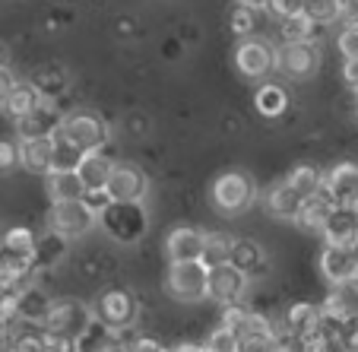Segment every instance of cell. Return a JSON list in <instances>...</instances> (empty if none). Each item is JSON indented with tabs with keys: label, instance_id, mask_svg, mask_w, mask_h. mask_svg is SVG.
<instances>
[{
	"label": "cell",
	"instance_id": "cell-12",
	"mask_svg": "<svg viewBox=\"0 0 358 352\" xmlns=\"http://www.w3.org/2000/svg\"><path fill=\"white\" fill-rule=\"evenodd\" d=\"M320 314L330 318V321H339V324H345V321H358V276L333 286L330 295H327V302H324V308H320Z\"/></svg>",
	"mask_w": 358,
	"mask_h": 352
},
{
	"label": "cell",
	"instance_id": "cell-52",
	"mask_svg": "<svg viewBox=\"0 0 358 352\" xmlns=\"http://www.w3.org/2000/svg\"><path fill=\"white\" fill-rule=\"evenodd\" d=\"M203 352H206V349H203Z\"/></svg>",
	"mask_w": 358,
	"mask_h": 352
},
{
	"label": "cell",
	"instance_id": "cell-48",
	"mask_svg": "<svg viewBox=\"0 0 358 352\" xmlns=\"http://www.w3.org/2000/svg\"><path fill=\"white\" fill-rule=\"evenodd\" d=\"M238 3H241V7H250V10H266V3H270V0H238Z\"/></svg>",
	"mask_w": 358,
	"mask_h": 352
},
{
	"label": "cell",
	"instance_id": "cell-43",
	"mask_svg": "<svg viewBox=\"0 0 358 352\" xmlns=\"http://www.w3.org/2000/svg\"><path fill=\"white\" fill-rule=\"evenodd\" d=\"M13 169H20V143L16 140H0V171L7 175V171H13Z\"/></svg>",
	"mask_w": 358,
	"mask_h": 352
},
{
	"label": "cell",
	"instance_id": "cell-35",
	"mask_svg": "<svg viewBox=\"0 0 358 352\" xmlns=\"http://www.w3.org/2000/svg\"><path fill=\"white\" fill-rule=\"evenodd\" d=\"M276 333H241L238 337V352H276Z\"/></svg>",
	"mask_w": 358,
	"mask_h": 352
},
{
	"label": "cell",
	"instance_id": "cell-2",
	"mask_svg": "<svg viewBox=\"0 0 358 352\" xmlns=\"http://www.w3.org/2000/svg\"><path fill=\"white\" fill-rule=\"evenodd\" d=\"M136 314H140V302L127 289H105L92 308V318L105 327H134Z\"/></svg>",
	"mask_w": 358,
	"mask_h": 352
},
{
	"label": "cell",
	"instance_id": "cell-49",
	"mask_svg": "<svg viewBox=\"0 0 358 352\" xmlns=\"http://www.w3.org/2000/svg\"><path fill=\"white\" fill-rule=\"evenodd\" d=\"M169 352H203V346H196V343H181V346H175V349H169Z\"/></svg>",
	"mask_w": 358,
	"mask_h": 352
},
{
	"label": "cell",
	"instance_id": "cell-31",
	"mask_svg": "<svg viewBox=\"0 0 358 352\" xmlns=\"http://www.w3.org/2000/svg\"><path fill=\"white\" fill-rule=\"evenodd\" d=\"M67 73H64V67H45L38 76H35V92L41 95V99H48V102H55V99H61L64 92H67Z\"/></svg>",
	"mask_w": 358,
	"mask_h": 352
},
{
	"label": "cell",
	"instance_id": "cell-44",
	"mask_svg": "<svg viewBox=\"0 0 358 352\" xmlns=\"http://www.w3.org/2000/svg\"><path fill=\"white\" fill-rule=\"evenodd\" d=\"M266 10H273L279 20H292V16L304 13V0H270Z\"/></svg>",
	"mask_w": 358,
	"mask_h": 352
},
{
	"label": "cell",
	"instance_id": "cell-40",
	"mask_svg": "<svg viewBox=\"0 0 358 352\" xmlns=\"http://www.w3.org/2000/svg\"><path fill=\"white\" fill-rule=\"evenodd\" d=\"M20 324V295H0V330Z\"/></svg>",
	"mask_w": 358,
	"mask_h": 352
},
{
	"label": "cell",
	"instance_id": "cell-45",
	"mask_svg": "<svg viewBox=\"0 0 358 352\" xmlns=\"http://www.w3.org/2000/svg\"><path fill=\"white\" fill-rule=\"evenodd\" d=\"M127 352H165L162 343H156L152 337H136L134 343L127 346Z\"/></svg>",
	"mask_w": 358,
	"mask_h": 352
},
{
	"label": "cell",
	"instance_id": "cell-37",
	"mask_svg": "<svg viewBox=\"0 0 358 352\" xmlns=\"http://www.w3.org/2000/svg\"><path fill=\"white\" fill-rule=\"evenodd\" d=\"M51 140H55V165H51V169H76V162H80V156H83L80 149L70 146L61 134H55Z\"/></svg>",
	"mask_w": 358,
	"mask_h": 352
},
{
	"label": "cell",
	"instance_id": "cell-8",
	"mask_svg": "<svg viewBox=\"0 0 358 352\" xmlns=\"http://www.w3.org/2000/svg\"><path fill=\"white\" fill-rule=\"evenodd\" d=\"M146 188H149L146 175H143V169L134 162H115L108 181H105V190H108L111 204H140Z\"/></svg>",
	"mask_w": 358,
	"mask_h": 352
},
{
	"label": "cell",
	"instance_id": "cell-28",
	"mask_svg": "<svg viewBox=\"0 0 358 352\" xmlns=\"http://www.w3.org/2000/svg\"><path fill=\"white\" fill-rule=\"evenodd\" d=\"M285 184H289L301 200H308V197H314L324 188V175H320V169H314V165H295V169L289 171V178H285Z\"/></svg>",
	"mask_w": 358,
	"mask_h": 352
},
{
	"label": "cell",
	"instance_id": "cell-32",
	"mask_svg": "<svg viewBox=\"0 0 358 352\" xmlns=\"http://www.w3.org/2000/svg\"><path fill=\"white\" fill-rule=\"evenodd\" d=\"M285 108H289V92H285L282 86H276V83L260 86V92H257V111H260V115L279 118Z\"/></svg>",
	"mask_w": 358,
	"mask_h": 352
},
{
	"label": "cell",
	"instance_id": "cell-11",
	"mask_svg": "<svg viewBox=\"0 0 358 352\" xmlns=\"http://www.w3.org/2000/svg\"><path fill=\"white\" fill-rule=\"evenodd\" d=\"M276 64L289 76H295V80L311 76L314 70H317V64H320L317 41H285L282 51L276 55Z\"/></svg>",
	"mask_w": 358,
	"mask_h": 352
},
{
	"label": "cell",
	"instance_id": "cell-15",
	"mask_svg": "<svg viewBox=\"0 0 358 352\" xmlns=\"http://www.w3.org/2000/svg\"><path fill=\"white\" fill-rule=\"evenodd\" d=\"M165 251H169L171 264H187V260L203 258V232L194 225H178L165 238Z\"/></svg>",
	"mask_w": 358,
	"mask_h": 352
},
{
	"label": "cell",
	"instance_id": "cell-38",
	"mask_svg": "<svg viewBox=\"0 0 358 352\" xmlns=\"http://www.w3.org/2000/svg\"><path fill=\"white\" fill-rule=\"evenodd\" d=\"M254 29H257V10L241 7V3H238V7L231 10V32L250 38V32H254Z\"/></svg>",
	"mask_w": 358,
	"mask_h": 352
},
{
	"label": "cell",
	"instance_id": "cell-33",
	"mask_svg": "<svg viewBox=\"0 0 358 352\" xmlns=\"http://www.w3.org/2000/svg\"><path fill=\"white\" fill-rule=\"evenodd\" d=\"M345 13V0H304V16H311L317 26L343 20Z\"/></svg>",
	"mask_w": 358,
	"mask_h": 352
},
{
	"label": "cell",
	"instance_id": "cell-18",
	"mask_svg": "<svg viewBox=\"0 0 358 352\" xmlns=\"http://www.w3.org/2000/svg\"><path fill=\"white\" fill-rule=\"evenodd\" d=\"M324 238H327V244H333V248H355L358 244V223H355V216H352V210L349 206H333V213H330V219L324 223Z\"/></svg>",
	"mask_w": 358,
	"mask_h": 352
},
{
	"label": "cell",
	"instance_id": "cell-50",
	"mask_svg": "<svg viewBox=\"0 0 358 352\" xmlns=\"http://www.w3.org/2000/svg\"><path fill=\"white\" fill-rule=\"evenodd\" d=\"M349 210H352V216H355V223H358V200H355V204L349 206Z\"/></svg>",
	"mask_w": 358,
	"mask_h": 352
},
{
	"label": "cell",
	"instance_id": "cell-27",
	"mask_svg": "<svg viewBox=\"0 0 358 352\" xmlns=\"http://www.w3.org/2000/svg\"><path fill=\"white\" fill-rule=\"evenodd\" d=\"M0 248L7 258H22V260H32V248H35V232L26 229V225H13L0 235Z\"/></svg>",
	"mask_w": 358,
	"mask_h": 352
},
{
	"label": "cell",
	"instance_id": "cell-4",
	"mask_svg": "<svg viewBox=\"0 0 358 352\" xmlns=\"http://www.w3.org/2000/svg\"><path fill=\"white\" fill-rule=\"evenodd\" d=\"M250 200H254V181L244 171H225L213 184V204L225 216H235V213L248 210Z\"/></svg>",
	"mask_w": 358,
	"mask_h": 352
},
{
	"label": "cell",
	"instance_id": "cell-14",
	"mask_svg": "<svg viewBox=\"0 0 358 352\" xmlns=\"http://www.w3.org/2000/svg\"><path fill=\"white\" fill-rule=\"evenodd\" d=\"M324 190L330 194V200L336 206H352L358 200V165L355 162H343L324 175Z\"/></svg>",
	"mask_w": 358,
	"mask_h": 352
},
{
	"label": "cell",
	"instance_id": "cell-23",
	"mask_svg": "<svg viewBox=\"0 0 358 352\" xmlns=\"http://www.w3.org/2000/svg\"><path fill=\"white\" fill-rule=\"evenodd\" d=\"M48 194L55 204L61 200H83L86 188L80 184V175L73 169H51L48 171Z\"/></svg>",
	"mask_w": 358,
	"mask_h": 352
},
{
	"label": "cell",
	"instance_id": "cell-41",
	"mask_svg": "<svg viewBox=\"0 0 358 352\" xmlns=\"http://www.w3.org/2000/svg\"><path fill=\"white\" fill-rule=\"evenodd\" d=\"M339 51H343L345 61L358 57V22H345L343 32H339Z\"/></svg>",
	"mask_w": 358,
	"mask_h": 352
},
{
	"label": "cell",
	"instance_id": "cell-42",
	"mask_svg": "<svg viewBox=\"0 0 358 352\" xmlns=\"http://www.w3.org/2000/svg\"><path fill=\"white\" fill-rule=\"evenodd\" d=\"M83 206H86V210L92 213L95 219H99L101 213H105V210L111 206L108 190H105V188H99V190H86V194H83Z\"/></svg>",
	"mask_w": 358,
	"mask_h": 352
},
{
	"label": "cell",
	"instance_id": "cell-39",
	"mask_svg": "<svg viewBox=\"0 0 358 352\" xmlns=\"http://www.w3.org/2000/svg\"><path fill=\"white\" fill-rule=\"evenodd\" d=\"M248 321H250V308H244V305H225L222 327H229V330H235L238 337H241V333L248 330Z\"/></svg>",
	"mask_w": 358,
	"mask_h": 352
},
{
	"label": "cell",
	"instance_id": "cell-13",
	"mask_svg": "<svg viewBox=\"0 0 358 352\" xmlns=\"http://www.w3.org/2000/svg\"><path fill=\"white\" fill-rule=\"evenodd\" d=\"M111 169H115V159L105 153V146H99V149H86L73 171L80 175V184L86 190H99V188H105Z\"/></svg>",
	"mask_w": 358,
	"mask_h": 352
},
{
	"label": "cell",
	"instance_id": "cell-29",
	"mask_svg": "<svg viewBox=\"0 0 358 352\" xmlns=\"http://www.w3.org/2000/svg\"><path fill=\"white\" fill-rule=\"evenodd\" d=\"M320 321V308L308 305V302H295V305L285 311V333H292V337H301V333L314 330Z\"/></svg>",
	"mask_w": 358,
	"mask_h": 352
},
{
	"label": "cell",
	"instance_id": "cell-24",
	"mask_svg": "<svg viewBox=\"0 0 358 352\" xmlns=\"http://www.w3.org/2000/svg\"><path fill=\"white\" fill-rule=\"evenodd\" d=\"M51 311V298L45 295L41 289L29 286V289L20 292V324H29V327H41Z\"/></svg>",
	"mask_w": 358,
	"mask_h": 352
},
{
	"label": "cell",
	"instance_id": "cell-34",
	"mask_svg": "<svg viewBox=\"0 0 358 352\" xmlns=\"http://www.w3.org/2000/svg\"><path fill=\"white\" fill-rule=\"evenodd\" d=\"M320 32V26L311 20V16H292V20H282V41H314Z\"/></svg>",
	"mask_w": 358,
	"mask_h": 352
},
{
	"label": "cell",
	"instance_id": "cell-21",
	"mask_svg": "<svg viewBox=\"0 0 358 352\" xmlns=\"http://www.w3.org/2000/svg\"><path fill=\"white\" fill-rule=\"evenodd\" d=\"M264 204H266V210H270V216H276V219H298V210H301L304 200L285 181H276L270 190H266Z\"/></svg>",
	"mask_w": 358,
	"mask_h": 352
},
{
	"label": "cell",
	"instance_id": "cell-6",
	"mask_svg": "<svg viewBox=\"0 0 358 352\" xmlns=\"http://www.w3.org/2000/svg\"><path fill=\"white\" fill-rule=\"evenodd\" d=\"M101 225L111 238H117L121 244H130L146 232V213L140 204H111L108 210L101 213Z\"/></svg>",
	"mask_w": 358,
	"mask_h": 352
},
{
	"label": "cell",
	"instance_id": "cell-30",
	"mask_svg": "<svg viewBox=\"0 0 358 352\" xmlns=\"http://www.w3.org/2000/svg\"><path fill=\"white\" fill-rule=\"evenodd\" d=\"M231 244H235V238L225 235V232H206V235H203V258H200V260H203L206 267L229 264Z\"/></svg>",
	"mask_w": 358,
	"mask_h": 352
},
{
	"label": "cell",
	"instance_id": "cell-16",
	"mask_svg": "<svg viewBox=\"0 0 358 352\" xmlns=\"http://www.w3.org/2000/svg\"><path fill=\"white\" fill-rule=\"evenodd\" d=\"M61 121H64L61 108H57L55 102L41 99V105L26 118V121L16 124V130H20V140H35V136H55L57 127H61Z\"/></svg>",
	"mask_w": 358,
	"mask_h": 352
},
{
	"label": "cell",
	"instance_id": "cell-17",
	"mask_svg": "<svg viewBox=\"0 0 358 352\" xmlns=\"http://www.w3.org/2000/svg\"><path fill=\"white\" fill-rule=\"evenodd\" d=\"M229 264L235 267V270H241L248 279L250 276H264V273L270 270V258H266V251L260 248L257 241H250V238H235Z\"/></svg>",
	"mask_w": 358,
	"mask_h": 352
},
{
	"label": "cell",
	"instance_id": "cell-25",
	"mask_svg": "<svg viewBox=\"0 0 358 352\" xmlns=\"http://www.w3.org/2000/svg\"><path fill=\"white\" fill-rule=\"evenodd\" d=\"M38 105H41V95L35 92L32 83H16L13 92H10L7 102H3V108H7V115L13 118L16 124H20V121H26V118L32 115Z\"/></svg>",
	"mask_w": 358,
	"mask_h": 352
},
{
	"label": "cell",
	"instance_id": "cell-9",
	"mask_svg": "<svg viewBox=\"0 0 358 352\" xmlns=\"http://www.w3.org/2000/svg\"><path fill=\"white\" fill-rule=\"evenodd\" d=\"M248 292V276L235 270L231 264H216L206 270V298L219 302V305H238L241 295Z\"/></svg>",
	"mask_w": 358,
	"mask_h": 352
},
{
	"label": "cell",
	"instance_id": "cell-20",
	"mask_svg": "<svg viewBox=\"0 0 358 352\" xmlns=\"http://www.w3.org/2000/svg\"><path fill=\"white\" fill-rule=\"evenodd\" d=\"M20 165H26L29 171H41L48 175L55 165V140L51 136H35V140L20 143Z\"/></svg>",
	"mask_w": 358,
	"mask_h": 352
},
{
	"label": "cell",
	"instance_id": "cell-22",
	"mask_svg": "<svg viewBox=\"0 0 358 352\" xmlns=\"http://www.w3.org/2000/svg\"><path fill=\"white\" fill-rule=\"evenodd\" d=\"M333 206H336V204L330 200V194H327V190L320 188L317 194L308 197V200L301 204V210H298V219H295V223H298V225H304V229L320 232V229H324V223L330 219Z\"/></svg>",
	"mask_w": 358,
	"mask_h": 352
},
{
	"label": "cell",
	"instance_id": "cell-19",
	"mask_svg": "<svg viewBox=\"0 0 358 352\" xmlns=\"http://www.w3.org/2000/svg\"><path fill=\"white\" fill-rule=\"evenodd\" d=\"M320 273L330 279V286L345 283V279L358 276V258H355V251L333 248V244H327V251L320 254Z\"/></svg>",
	"mask_w": 358,
	"mask_h": 352
},
{
	"label": "cell",
	"instance_id": "cell-3",
	"mask_svg": "<svg viewBox=\"0 0 358 352\" xmlns=\"http://www.w3.org/2000/svg\"><path fill=\"white\" fill-rule=\"evenodd\" d=\"M89 321H92V311H89V308H83L80 302L64 298V302H51V311H48L41 330H45L48 337L70 339V343H73V339L86 330Z\"/></svg>",
	"mask_w": 358,
	"mask_h": 352
},
{
	"label": "cell",
	"instance_id": "cell-47",
	"mask_svg": "<svg viewBox=\"0 0 358 352\" xmlns=\"http://www.w3.org/2000/svg\"><path fill=\"white\" fill-rule=\"evenodd\" d=\"M343 73H345V83H349V86L358 92V57H352V61H345Z\"/></svg>",
	"mask_w": 358,
	"mask_h": 352
},
{
	"label": "cell",
	"instance_id": "cell-26",
	"mask_svg": "<svg viewBox=\"0 0 358 352\" xmlns=\"http://www.w3.org/2000/svg\"><path fill=\"white\" fill-rule=\"evenodd\" d=\"M64 254H67V238L55 235V232H48V235L35 238L32 267H35V270H48V267H55Z\"/></svg>",
	"mask_w": 358,
	"mask_h": 352
},
{
	"label": "cell",
	"instance_id": "cell-51",
	"mask_svg": "<svg viewBox=\"0 0 358 352\" xmlns=\"http://www.w3.org/2000/svg\"><path fill=\"white\" fill-rule=\"evenodd\" d=\"M0 67H3V48H0Z\"/></svg>",
	"mask_w": 358,
	"mask_h": 352
},
{
	"label": "cell",
	"instance_id": "cell-5",
	"mask_svg": "<svg viewBox=\"0 0 358 352\" xmlns=\"http://www.w3.org/2000/svg\"><path fill=\"white\" fill-rule=\"evenodd\" d=\"M206 270L203 260H187V264H171L165 276V289L178 302H200L206 298Z\"/></svg>",
	"mask_w": 358,
	"mask_h": 352
},
{
	"label": "cell",
	"instance_id": "cell-46",
	"mask_svg": "<svg viewBox=\"0 0 358 352\" xmlns=\"http://www.w3.org/2000/svg\"><path fill=\"white\" fill-rule=\"evenodd\" d=\"M13 86H16V76L10 73L7 67H0V108H3V102H7V95L13 92Z\"/></svg>",
	"mask_w": 358,
	"mask_h": 352
},
{
	"label": "cell",
	"instance_id": "cell-36",
	"mask_svg": "<svg viewBox=\"0 0 358 352\" xmlns=\"http://www.w3.org/2000/svg\"><path fill=\"white\" fill-rule=\"evenodd\" d=\"M203 349L206 352H238V333L219 324L216 330L206 337V346H203Z\"/></svg>",
	"mask_w": 358,
	"mask_h": 352
},
{
	"label": "cell",
	"instance_id": "cell-1",
	"mask_svg": "<svg viewBox=\"0 0 358 352\" xmlns=\"http://www.w3.org/2000/svg\"><path fill=\"white\" fill-rule=\"evenodd\" d=\"M57 134H61L70 146L80 149V153L99 149V146H105V140H108L105 121H101L99 115H92V111H70V115H64Z\"/></svg>",
	"mask_w": 358,
	"mask_h": 352
},
{
	"label": "cell",
	"instance_id": "cell-7",
	"mask_svg": "<svg viewBox=\"0 0 358 352\" xmlns=\"http://www.w3.org/2000/svg\"><path fill=\"white\" fill-rule=\"evenodd\" d=\"M95 225V216L83 206V200H61L48 210V232L61 238H80Z\"/></svg>",
	"mask_w": 358,
	"mask_h": 352
},
{
	"label": "cell",
	"instance_id": "cell-10",
	"mask_svg": "<svg viewBox=\"0 0 358 352\" xmlns=\"http://www.w3.org/2000/svg\"><path fill=\"white\" fill-rule=\"evenodd\" d=\"M235 67L250 80H260L276 67V48L264 38H244L235 51Z\"/></svg>",
	"mask_w": 358,
	"mask_h": 352
}]
</instances>
